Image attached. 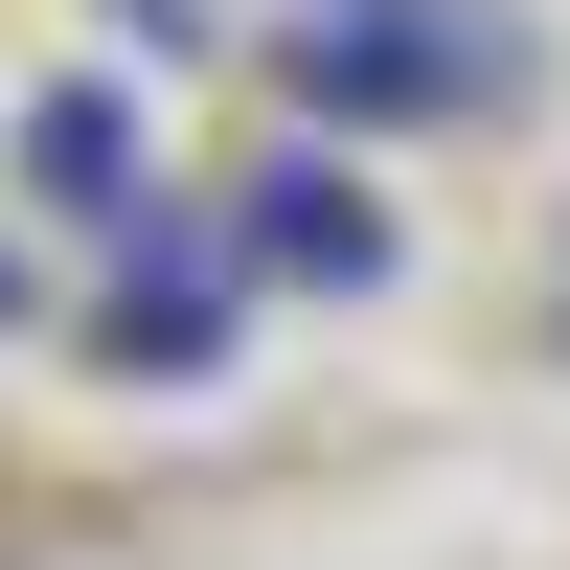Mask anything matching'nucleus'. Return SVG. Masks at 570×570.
Here are the masks:
<instances>
[{"mask_svg": "<svg viewBox=\"0 0 570 570\" xmlns=\"http://www.w3.org/2000/svg\"><path fill=\"white\" fill-rule=\"evenodd\" d=\"M502 69H525V46H480L456 0H320V23H297V91H320V115H480Z\"/></svg>", "mask_w": 570, "mask_h": 570, "instance_id": "nucleus-1", "label": "nucleus"}, {"mask_svg": "<svg viewBox=\"0 0 570 570\" xmlns=\"http://www.w3.org/2000/svg\"><path fill=\"white\" fill-rule=\"evenodd\" d=\"M228 252H252V274H320V297H365V274H389V206H365V183L297 137V160L228 183Z\"/></svg>", "mask_w": 570, "mask_h": 570, "instance_id": "nucleus-2", "label": "nucleus"}, {"mask_svg": "<svg viewBox=\"0 0 570 570\" xmlns=\"http://www.w3.org/2000/svg\"><path fill=\"white\" fill-rule=\"evenodd\" d=\"M228 274H252V252L160 206V228H137V252H115V365H160V389H183V365L228 343Z\"/></svg>", "mask_w": 570, "mask_h": 570, "instance_id": "nucleus-3", "label": "nucleus"}, {"mask_svg": "<svg viewBox=\"0 0 570 570\" xmlns=\"http://www.w3.org/2000/svg\"><path fill=\"white\" fill-rule=\"evenodd\" d=\"M23 183L69 228H160V137H137V91H46L23 115Z\"/></svg>", "mask_w": 570, "mask_h": 570, "instance_id": "nucleus-4", "label": "nucleus"}]
</instances>
